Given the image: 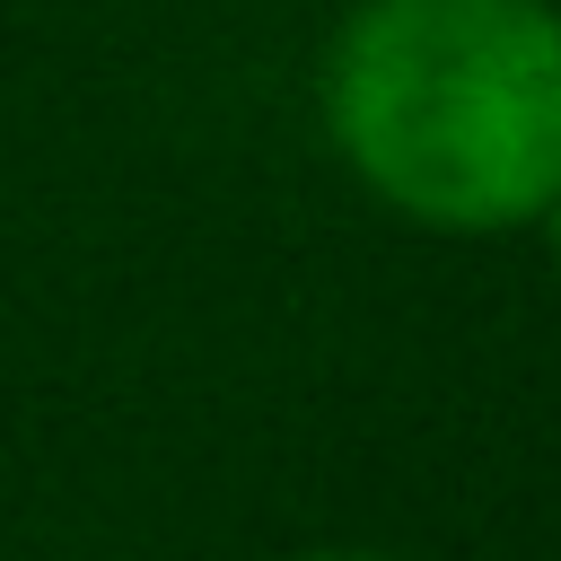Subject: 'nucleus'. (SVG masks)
<instances>
[{
    "mask_svg": "<svg viewBox=\"0 0 561 561\" xmlns=\"http://www.w3.org/2000/svg\"><path fill=\"white\" fill-rule=\"evenodd\" d=\"M324 131L421 228H526L561 193V18L543 0H359Z\"/></svg>",
    "mask_w": 561,
    "mask_h": 561,
    "instance_id": "1",
    "label": "nucleus"
},
{
    "mask_svg": "<svg viewBox=\"0 0 561 561\" xmlns=\"http://www.w3.org/2000/svg\"><path fill=\"white\" fill-rule=\"evenodd\" d=\"M543 228H552V263H561V193L543 202Z\"/></svg>",
    "mask_w": 561,
    "mask_h": 561,
    "instance_id": "2",
    "label": "nucleus"
},
{
    "mask_svg": "<svg viewBox=\"0 0 561 561\" xmlns=\"http://www.w3.org/2000/svg\"><path fill=\"white\" fill-rule=\"evenodd\" d=\"M298 561H368V552H298Z\"/></svg>",
    "mask_w": 561,
    "mask_h": 561,
    "instance_id": "3",
    "label": "nucleus"
}]
</instances>
